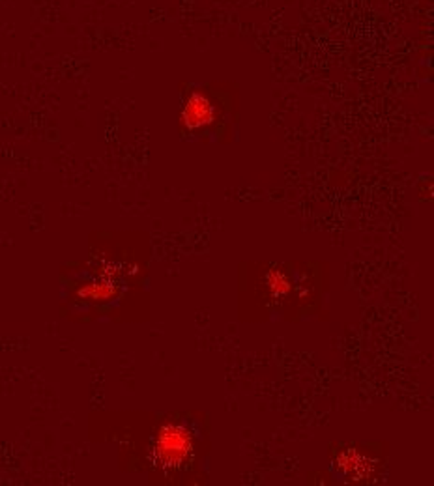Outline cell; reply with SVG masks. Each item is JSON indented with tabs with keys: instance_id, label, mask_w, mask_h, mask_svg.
<instances>
[{
	"instance_id": "6da1fadb",
	"label": "cell",
	"mask_w": 434,
	"mask_h": 486,
	"mask_svg": "<svg viewBox=\"0 0 434 486\" xmlns=\"http://www.w3.org/2000/svg\"><path fill=\"white\" fill-rule=\"evenodd\" d=\"M193 449L191 436L180 425H165L157 434L156 456L167 468H174L186 462Z\"/></svg>"
},
{
	"instance_id": "7a4b0ae2",
	"label": "cell",
	"mask_w": 434,
	"mask_h": 486,
	"mask_svg": "<svg viewBox=\"0 0 434 486\" xmlns=\"http://www.w3.org/2000/svg\"><path fill=\"white\" fill-rule=\"evenodd\" d=\"M214 105L210 103L208 97L203 96L200 92H193V94L188 97L186 105H183L182 120L188 128L197 129L203 128V126H208V123L214 120Z\"/></svg>"
},
{
	"instance_id": "3957f363",
	"label": "cell",
	"mask_w": 434,
	"mask_h": 486,
	"mask_svg": "<svg viewBox=\"0 0 434 486\" xmlns=\"http://www.w3.org/2000/svg\"><path fill=\"white\" fill-rule=\"evenodd\" d=\"M268 288L274 296H284L290 290L289 279H287L284 273L277 272V269H272V272L268 273Z\"/></svg>"
}]
</instances>
